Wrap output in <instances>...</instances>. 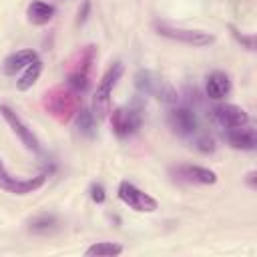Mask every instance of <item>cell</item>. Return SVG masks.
<instances>
[{"mask_svg":"<svg viewBox=\"0 0 257 257\" xmlns=\"http://www.w3.org/2000/svg\"><path fill=\"white\" fill-rule=\"evenodd\" d=\"M225 139L233 149H241V151H253L255 145H257L255 131L249 124L237 126V128H227L225 131Z\"/></svg>","mask_w":257,"mask_h":257,"instance_id":"obj_12","label":"cell"},{"mask_svg":"<svg viewBox=\"0 0 257 257\" xmlns=\"http://www.w3.org/2000/svg\"><path fill=\"white\" fill-rule=\"evenodd\" d=\"M171 175L177 181L193 183V185H213L217 181L215 171L199 167V165H179V167H173Z\"/></svg>","mask_w":257,"mask_h":257,"instance_id":"obj_11","label":"cell"},{"mask_svg":"<svg viewBox=\"0 0 257 257\" xmlns=\"http://www.w3.org/2000/svg\"><path fill=\"white\" fill-rule=\"evenodd\" d=\"M122 76V62H112L102 78L98 80L96 84V90H94V96H92V116L94 118H104V114L108 112V100H110V94H112V88L116 86L118 78Z\"/></svg>","mask_w":257,"mask_h":257,"instance_id":"obj_3","label":"cell"},{"mask_svg":"<svg viewBox=\"0 0 257 257\" xmlns=\"http://www.w3.org/2000/svg\"><path fill=\"white\" fill-rule=\"evenodd\" d=\"M122 253V245L118 243H110V241H98L94 245H90L84 255L86 257H114V255H120Z\"/></svg>","mask_w":257,"mask_h":257,"instance_id":"obj_16","label":"cell"},{"mask_svg":"<svg viewBox=\"0 0 257 257\" xmlns=\"http://www.w3.org/2000/svg\"><path fill=\"white\" fill-rule=\"evenodd\" d=\"M118 199L128 205L131 209H135L137 213H153L157 211V199H153L149 193L141 191L137 185L128 183V181H122L118 185Z\"/></svg>","mask_w":257,"mask_h":257,"instance_id":"obj_6","label":"cell"},{"mask_svg":"<svg viewBox=\"0 0 257 257\" xmlns=\"http://www.w3.org/2000/svg\"><path fill=\"white\" fill-rule=\"evenodd\" d=\"M110 124H112V131L118 139H128L143 124L141 110L135 106H118L110 114Z\"/></svg>","mask_w":257,"mask_h":257,"instance_id":"obj_5","label":"cell"},{"mask_svg":"<svg viewBox=\"0 0 257 257\" xmlns=\"http://www.w3.org/2000/svg\"><path fill=\"white\" fill-rule=\"evenodd\" d=\"M167 120H169V126L181 137H191L199 128L197 112L191 106H185V104H177L175 102V106L167 114Z\"/></svg>","mask_w":257,"mask_h":257,"instance_id":"obj_7","label":"cell"},{"mask_svg":"<svg viewBox=\"0 0 257 257\" xmlns=\"http://www.w3.org/2000/svg\"><path fill=\"white\" fill-rule=\"evenodd\" d=\"M231 30H233V34H235V38H237L239 42H243V44H245V46H247L249 50H253V48H255V42H253V36H243V34H239V32L235 30V28H231Z\"/></svg>","mask_w":257,"mask_h":257,"instance_id":"obj_22","label":"cell"},{"mask_svg":"<svg viewBox=\"0 0 257 257\" xmlns=\"http://www.w3.org/2000/svg\"><path fill=\"white\" fill-rule=\"evenodd\" d=\"M90 199H92L94 203H102V201L106 199V195H104V189H102V185H98V183L90 185Z\"/></svg>","mask_w":257,"mask_h":257,"instance_id":"obj_21","label":"cell"},{"mask_svg":"<svg viewBox=\"0 0 257 257\" xmlns=\"http://www.w3.org/2000/svg\"><path fill=\"white\" fill-rule=\"evenodd\" d=\"M207 96L209 98H215V100H221L225 98L229 92H231V80L225 72L221 70H213L209 76H207Z\"/></svg>","mask_w":257,"mask_h":257,"instance_id":"obj_14","label":"cell"},{"mask_svg":"<svg viewBox=\"0 0 257 257\" xmlns=\"http://www.w3.org/2000/svg\"><path fill=\"white\" fill-rule=\"evenodd\" d=\"M56 225H58V221H56L52 215H38V217L30 219L28 229H30L32 233H42V235H46V233H52V231L56 229Z\"/></svg>","mask_w":257,"mask_h":257,"instance_id":"obj_18","label":"cell"},{"mask_svg":"<svg viewBox=\"0 0 257 257\" xmlns=\"http://www.w3.org/2000/svg\"><path fill=\"white\" fill-rule=\"evenodd\" d=\"M96 60V46L88 44L78 48L68 60H66V84L82 94L90 84V68Z\"/></svg>","mask_w":257,"mask_h":257,"instance_id":"obj_2","label":"cell"},{"mask_svg":"<svg viewBox=\"0 0 257 257\" xmlns=\"http://www.w3.org/2000/svg\"><path fill=\"white\" fill-rule=\"evenodd\" d=\"M26 16H28V22L42 26V24H46V22L52 20V16H54V6L48 4V2H42V0H34L32 4H28Z\"/></svg>","mask_w":257,"mask_h":257,"instance_id":"obj_15","label":"cell"},{"mask_svg":"<svg viewBox=\"0 0 257 257\" xmlns=\"http://www.w3.org/2000/svg\"><path fill=\"white\" fill-rule=\"evenodd\" d=\"M40 72H42V62L36 58L34 62H30L26 68H24V74L16 80V86H18V90H28L36 80H38V76H40Z\"/></svg>","mask_w":257,"mask_h":257,"instance_id":"obj_17","label":"cell"},{"mask_svg":"<svg viewBox=\"0 0 257 257\" xmlns=\"http://www.w3.org/2000/svg\"><path fill=\"white\" fill-rule=\"evenodd\" d=\"M211 114H213V120L219 126H223L225 131L249 124V114L241 106H237V104H217L211 110Z\"/></svg>","mask_w":257,"mask_h":257,"instance_id":"obj_10","label":"cell"},{"mask_svg":"<svg viewBox=\"0 0 257 257\" xmlns=\"http://www.w3.org/2000/svg\"><path fill=\"white\" fill-rule=\"evenodd\" d=\"M76 124H78V131H80V133L92 135V128H94V116H92V112H88V110H78V114H76Z\"/></svg>","mask_w":257,"mask_h":257,"instance_id":"obj_19","label":"cell"},{"mask_svg":"<svg viewBox=\"0 0 257 257\" xmlns=\"http://www.w3.org/2000/svg\"><path fill=\"white\" fill-rule=\"evenodd\" d=\"M0 114H2V118L8 122V126L14 131V135H18V139L24 143L26 149H30V151H34V153H40V143H38V139L34 137L32 128H28V126L24 124V120H22L10 106L0 104Z\"/></svg>","mask_w":257,"mask_h":257,"instance_id":"obj_9","label":"cell"},{"mask_svg":"<svg viewBox=\"0 0 257 257\" xmlns=\"http://www.w3.org/2000/svg\"><path fill=\"white\" fill-rule=\"evenodd\" d=\"M44 183H46V173H40V175L30 177V179H18V177H14V175L8 173L4 161L0 159V189H2V191L22 197V195L34 193V191L40 189Z\"/></svg>","mask_w":257,"mask_h":257,"instance_id":"obj_4","label":"cell"},{"mask_svg":"<svg viewBox=\"0 0 257 257\" xmlns=\"http://www.w3.org/2000/svg\"><path fill=\"white\" fill-rule=\"evenodd\" d=\"M38 58V54L34 50H16L12 54H8L4 58V64H2V72L4 74H16L20 70H24L30 62H34Z\"/></svg>","mask_w":257,"mask_h":257,"instance_id":"obj_13","label":"cell"},{"mask_svg":"<svg viewBox=\"0 0 257 257\" xmlns=\"http://www.w3.org/2000/svg\"><path fill=\"white\" fill-rule=\"evenodd\" d=\"M157 32L161 36H167L171 40L177 42H185L191 46H207L211 44L215 38L203 30H191V28H179V26H171V24H157Z\"/></svg>","mask_w":257,"mask_h":257,"instance_id":"obj_8","label":"cell"},{"mask_svg":"<svg viewBox=\"0 0 257 257\" xmlns=\"http://www.w3.org/2000/svg\"><path fill=\"white\" fill-rule=\"evenodd\" d=\"M42 106L58 122H68L80 110V94L76 90H72L68 84L66 86L64 84L52 86L50 90L44 92Z\"/></svg>","mask_w":257,"mask_h":257,"instance_id":"obj_1","label":"cell"},{"mask_svg":"<svg viewBox=\"0 0 257 257\" xmlns=\"http://www.w3.org/2000/svg\"><path fill=\"white\" fill-rule=\"evenodd\" d=\"M195 143H197L195 147H197V149H201L203 153H211V151L215 149V143H213V139H211L209 135H201Z\"/></svg>","mask_w":257,"mask_h":257,"instance_id":"obj_20","label":"cell"},{"mask_svg":"<svg viewBox=\"0 0 257 257\" xmlns=\"http://www.w3.org/2000/svg\"><path fill=\"white\" fill-rule=\"evenodd\" d=\"M247 183H249V187H255V171H251L247 175Z\"/></svg>","mask_w":257,"mask_h":257,"instance_id":"obj_23","label":"cell"}]
</instances>
